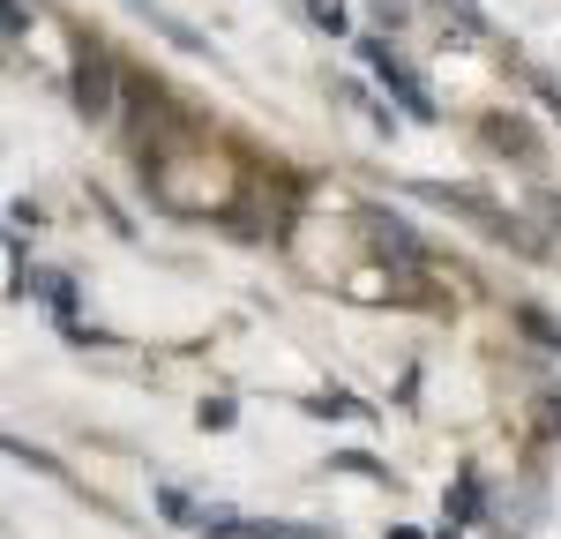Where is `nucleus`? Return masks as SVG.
Returning <instances> with one entry per match:
<instances>
[{
    "mask_svg": "<svg viewBox=\"0 0 561 539\" xmlns=\"http://www.w3.org/2000/svg\"><path fill=\"white\" fill-rule=\"evenodd\" d=\"M203 427H232V398H210V404H203Z\"/></svg>",
    "mask_w": 561,
    "mask_h": 539,
    "instance_id": "423d86ee",
    "label": "nucleus"
},
{
    "mask_svg": "<svg viewBox=\"0 0 561 539\" xmlns=\"http://www.w3.org/2000/svg\"><path fill=\"white\" fill-rule=\"evenodd\" d=\"M442 8H449V15H457L465 31H486V23H479V8H472V0H442Z\"/></svg>",
    "mask_w": 561,
    "mask_h": 539,
    "instance_id": "0eeeda50",
    "label": "nucleus"
},
{
    "mask_svg": "<svg viewBox=\"0 0 561 539\" xmlns=\"http://www.w3.org/2000/svg\"><path fill=\"white\" fill-rule=\"evenodd\" d=\"M539 420H547L539 435H561V398H547V404H539Z\"/></svg>",
    "mask_w": 561,
    "mask_h": 539,
    "instance_id": "6e6552de",
    "label": "nucleus"
},
{
    "mask_svg": "<svg viewBox=\"0 0 561 539\" xmlns=\"http://www.w3.org/2000/svg\"><path fill=\"white\" fill-rule=\"evenodd\" d=\"M442 539H457V532H442Z\"/></svg>",
    "mask_w": 561,
    "mask_h": 539,
    "instance_id": "1a4fd4ad",
    "label": "nucleus"
},
{
    "mask_svg": "<svg viewBox=\"0 0 561 539\" xmlns=\"http://www.w3.org/2000/svg\"><path fill=\"white\" fill-rule=\"evenodd\" d=\"M359 60H367V68H375V83L389 90V98H397V105H404V113H412V121H434V98H427V83H420V76H412V68H404V60H389V45H359Z\"/></svg>",
    "mask_w": 561,
    "mask_h": 539,
    "instance_id": "f257e3e1",
    "label": "nucleus"
},
{
    "mask_svg": "<svg viewBox=\"0 0 561 539\" xmlns=\"http://www.w3.org/2000/svg\"><path fill=\"white\" fill-rule=\"evenodd\" d=\"M31 293H38L45 308H60V314L76 308V277H60V270H31Z\"/></svg>",
    "mask_w": 561,
    "mask_h": 539,
    "instance_id": "7ed1b4c3",
    "label": "nucleus"
},
{
    "mask_svg": "<svg viewBox=\"0 0 561 539\" xmlns=\"http://www.w3.org/2000/svg\"><path fill=\"white\" fill-rule=\"evenodd\" d=\"M76 113L83 121H113V60L105 53H83L76 60Z\"/></svg>",
    "mask_w": 561,
    "mask_h": 539,
    "instance_id": "f03ea898",
    "label": "nucleus"
},
{
    "mask_svg": "<svg viewBox=\"0 0 561 539\" xmlns=\"http://www.w3.org/2000/svg\"><path fill=\"white\" fill-rule=\"evenodd\" d=\"M449 517H457V525H472V517H486V494H479V472H465V480L449 488Z\"/></svg>",
    "mask_w": 561,
    "mask_h": 539,
    "instance_id": "20e7f679",
    "label": "nucleus"
},
{
    "mask_svg": "<svg viewBox=\"0 0 561 539\" xmlns=\"http://www.w3.org/2000/svg\"><path fill=\"white\" fill-rule=\"evenodd\" d=\"M307 15H314L322 31H345V0H307Z\"/></svg>",
    "mask_w": 561,
    "mask_h": 539,
    "instance_id": "39448f33",
    "label": "nucleus"
}]
</instances>
